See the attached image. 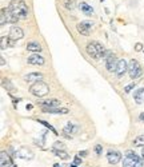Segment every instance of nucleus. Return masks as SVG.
Masks as SVG:
<instances>
[{
    "mask_svg": "<svg viewBox=\"0 0 144 167\" xmlns=\"http://www.w3.org/2000/svg\"><path fill=\"white\" fill-rule=\"evenodd\" d=\"M0 167H13V163H12L10 154L5 151L0 152Z\"/></svg>",
    "mask_w": 144,
    "mask_h": 167,
    "instance_id": "nucleus-16",
    "label": "nucleus"
},
{
    "mask_svg": "<svg viewBox=\"0 0 144 167\" xmlns=\"http://www.w3.org/2000/svg\"><path fill=\"white\" fill-rule=\"evenodd\" d=\"M15 157H18V158H22V159H27V160H32L33 159V152L31 151L28 147H20L18 151H16V154H15Z\"/></svg>",
    "mask_w": 144,
    "mask_h": 167,
    "instance_id": "nucleus-11",
    "label": "nucleus"
},
{
    "mask_svg": "<svg viewBox=\"0 0 144 167\" xmlns=\"http://www.w3.org/2000/svg\"><path fill=\"white\" fill-rule=\"evenodd\" d=\"M27 63L31 66H43L45 63V59L42 55H39V54H33V55L28 56Z\"/></svg>",
    "mask_w": 144,
    "mask_h": 167,
    "instance_id": "nucleus-15",
    "label": "nucleus"
},
{
    "mask_svg": "<svg viewBox=\"0 0 144 167\" xmlns=\"http://www.w3.org/2000/svg\"><path fill=\"white\" fill-rule=\"evenodd\" d=\"M8 8L19 20H25L28 18L30 11H28V5L25 4L24 0H11Z\"/></svg>",
    "mask_w": 144,
    "mask_h": 167,
    "instance_id": "nucleus-1",
    "label": "nucleus"
},
{
    "mask_svg": "<svg viewBox=\"0 0 144 167\" xmlns=\"http://www.w3.org/2000/svg\"><path fill=\"white\" fill-rule=\"evenodd\" d=\"M94 25H95L94 22H91V20H83V22L77 23L76 30H77V32H79L80 35L87 36V35H90V34H91Z\"/></svg>",
    "mask_w": 144,
    "mask_h": 167,
    "instance_id": "nucleus-7",
    "label": "nucleus"
},
{
    "mask_svg": "<svg viewBox=\"0 0 144 167\" xmlns=\"http://www.w3.org/2000/svg\"><path fill=\"white\" fill-rule=\"evenodd\" d=\"M127 71H128V63H127V60L125 59H119L116 68H115V75H116L117 78H122Z\"/></svg>",
    "mask_w": 144,
    "mask_h": 167,
    "instance_id": "nucleus-12",
    "label": "nucleus"
},
{
    "mask_svg": "<svg viewBox=\"0 0 144 167\" xmlns=\"http://www.w3.org/2000/svg\"><path fill=\"white\" fill-rule=\"evenodd\" d=\"M53 167H63V166H62V165H59V163H55Z\"/></svg>",
    "mask_w": 144,
    "mask_h": 167,
    "instance_id": "nucleus-37",
    "label": "nucleus"
},
{
    "mask_svg": "<svg viewBox=\"0 0 144 167\" xmlns=\"http://www.w3.org/2000/svg\"><path fill=\"white\" fill-rule=\"evenodd\" d=\"M52 152L57 158H60V159H63V160L70 159V155H68V152L65 151V150H52Z\"/></svg>",
    "mask_w": 144,
    "mask_h": 167,
    "instance_id": "nucleus-24",
    "label": "nucleus"
},
{
    "mask_svg": "<svg viewBox=\"0 0 144 167\" xmlns=\"http://www.w3.org/2000/svg\"><path fill=\"white\" fill-rule=\"evenodd\" d=\"M70 167H76V166H75V165H71V166H70Z\"/></svg>",
    "mask_w": 144,
    "mask_h": 167,
    "instance_id": "nucleus-38",
    "label": "nucleus"
},
{
    "mask_svg": "<svg viewBox=\"0 0 144 167\" xmlns=\"http://www.w3.org/2000/svg\"><path fill=\"white\" fill-rule=\"evenodd\" d=\"M0 60H1V62H0L1 67H3V66H5V59H4V56H1V57H0Z\"/></svg>",
    "mask_w": 144,
    "mask_h": 167,
    "instance_id": "nucleus-34",
    "label": "nucleus"
},
{
    "mask_svg": "<svg viewBox=\"0 0 144 167\" xmlns=\"http://www.w3.org/2000/svg\"><path fill=\"white\" fill-rule=\"evenodd\" d=\"M30 92L36 98H44L50 94V86L47 84L45 82L40 80V82L33 83L32 86L30 87Z\"/></svg>",
    "mask_w": 144,
    "mask_h": 167,
    "instance_id": "nucleus-3",
    "label": "nucleus"
},
{
    "mask_svg": "<svg viewBox=\"0 0 144 167\" xmlns=\"http://www.w3.org/2000/svg\"><path fill=\"white\" fill-rule=\"evenodd\" d=\"M107 160L109 165H117L122 160V154L117 150H109L107 152Z\"/></svg>",
    "mask_w": 144,
    "mask_h": 167,
    "instance_id": "nucleus-13",
    "label": "nucleus"
},
{
    "mask_svg": "<svg viewBox=\"0 0 144 167\" xmlns=\"http://www.w3.org/2000/svg\"><path fill=\"white\" fill-rule=\"evenodd\" d=\"M94 150H95V152H96V155H102L103 154V146L102 145H96Z\"/></svg>",
    "mask_w": 144,
    "mask_h": 167,
    "instance_id": "nucleus-30",
    "label": "nucleus"
},
{
    "mask_svg": "<svg viewBox=\"0 0 144 167\" xmlns=\"http://www.w3.org/2000/svg\"><path fill=\"white\" fill-rule=\"evenodd\" d=\"M8 36H10L13 42H18V40L23 39V36H24V31H23V28H20L19 25H12V27L10 28V34H8Z\"/></svg>",
    "mask_w": 144,
    "mask_h": 167,
    "instance_id": "nucleus-9",
    "label": "nucleus"
},
{
    "mask_svg": "<svg viewBox=\"0 0 144 167\" xmlns=\"http://www.w3.org/2000/svg\"><path fill=\"white\" fill-rule=\"evenodd\" d=\"M135 86H136V82H132L131 84L125 86V87H124V92H127V94L131 92V90H132V88H135Z\"/></svg>",
    "mask_w": 144,
    "mask_h": 167,
    "instance_id": "nucleus-29",
    "label": "nucleus"
},
{
    "mask_svg": "<svg viewBox=\"0 0 144 167\" xmlns=\"http://www.w3.org/2000/svg\"><path fill=\"white\" fill-rule=\"evenodd\" d=\"M37 122H39L40 125H44V127H47L48 130H51V131H52L55 135H59V134H57V131L55 130V128H53L52 126H51V125H50V123H48V122H45V120H42V119H37Z\"/></svg>",
    "mask_w": 144,
    "mask_h": 167,
    "instance_id": "nucleus-27",
    "label": "nucleus"
},
{
    "mask_svg": "<svg viewBox=\"0 0 144 167\" xmlns=\"http://www.w3.org/2000/svg\"><path fill=\"white\" fill-rule=\"evenodd\" d=\"M37 104L42 108H55L60 107V100L59 99H47V100H39Z\"/></svg>",
    "mask_w": 144,
    "mask_h": 167,
    "instance_id": "nucleus-14",
    "label": "nucleus"
},
{
    "mask_svg": "<svg viewBox=\"0 0 144 167\" xmlns=\"http://www.w3.org/2000/svg\"><path fill=\"white\" fill-rule=\"evenodd\" d=\"M1 86L5 88V90H7V92H10V94L16 92L15 86H13L12 82H11L10 79H7V78H3V79H1Z\"/></svg>",
    "mask_w": 144,
    "mask_h": 167,
    "instance_id": "nucleus-19",
    "label": "nucleus"
},
{
    "mask_svg": "<svg viewBox=\"0 0 144 167\" xmlns=\"http://www.w3.org/2000/svg\"><path fill=\"white\" fill-rule=\"evenodd\" d=\"M134 99H135V102H136L137 104H142V103H144V87H142V88H139V90L135 91Z\"/></svg>",
    "mask_w": 144,
    "mask_h": 167,
    "instance_id": "nucleus-22",
    "label": "nucleus"
},
{
    "mask_svg": "<svg viewBox=\"0 0 144 167\" xmlns=\"http://www.w3.org/2000/svg\"><path fill=\"white\" fill-rule=\"evenodd\" d=\"M135 50H136V51H142L143 50V44H142V43H136V44H135Z\"/></svg>",
    "mask_w": 144,
    "mask_h": 167,
    "instance_id": "nucleus-32",
    "label": "nucleus"
},
{
    "mask_svg": "<svg viewBox=\"0 0 144 167\" xmlns=\"http://www.w3.org/2000/svg\"><path fill=\"white\" fill-rule=\"evenodd\" d=\"M43 112H48V114H60V115H65L68 114V108H62V107H55V108H42Z\"/></svg>",
    "mask_w": 144,
    "mask_h": 167,
    "instance_id": "nucleus-20",
    "label": "nucleus"
},
{
    "mask_svg": "<svg viewBox=\"0 0 144 167\" xmlns=\"http://www.w3.org/2000/svg\"><path fill=\"white\" fill-rule=\"evenodd\" d=\"M143 67L140 66V63L137 62V60H135V59H132V60H129V63H128V75H129V78H131L132 80H136L137 78H140L143 75Z\"/></svg>",
    "mask_w": 144,
    "mask_h": 167,
    "instance_id": "nucleus-4",
    "label": "nucleus"
},
{
    "mask_svg": "<svg viewBox=\"0 0 144 167\" xmlns=\"http://www.w3.org/2000/svg\"><path fill=\"white\" fill-rule=\"evenodd\" d=\"M27 50L31 51V52H33V54H39V52L43 51L42 45H40L37 42H28L27 43Z\"/></svg>",
    "mask_w": 144,
    "mask_h": 167,
    "instance_id": "nucleus-21",
    "label": "nucleus"
},
{
    "mask_svg": "<svg viewBox=\"0 0 144 167\" xmlns=\"http://www.w3.org/2000/svg\"><path fill=\"white\" fill-rule=\"evenodd\" d=\"M142 158H139L136 155V152L132 151V150H128L125 152V158L123 159V167H136V163Z\"/></svg>",
    "mask_w": 144,
    "mask_h": 167,
    "instance_id": "nucleus-6",
    "label": "nucleus"
},
{
    "mask_svg": "<svg viewBox=\"0 0 144 167\" xmlns=\"http://www.w3.org/2000/svg\"><path fill=\"white\" fill-rule=\"evenodd\" d=\"M142 159L144 160V147H143V150H142Z\"/></svg>",
    "mask_w": 144,
    "mask_h": 167,
    "instance_id": "nucleus-36",
    "label": "nucleus"
},
{
    "mask_svg": "<svg viewBox=\"0 0 144 167\" xmlns=\"http://www.w3.org/2000/svg\"><path fill=\"white\" fill-rule=\"evenodd\" d=\"M0 24L4 25L5 23H11V24H16L18 23V18H16L15 15H13L12 12H11L10 8H1V11H0Z\"/></svg>",
    "mask_w": 144,
    "mask_h": 167,
    "instance_id": "nucleus-5",
    "label": "nucleus"
},
{
    "mask_svg": "<svg viewBox=\"0 0 144 167\" xmlns=\"http://www.w3.org/2000/svg\"><path fill=\"white\" fill-rule=\"evenodd\" d=\"M85 51H87L88 55L95 60H100V59H103V57H105L107 56V52H108L102 43L95 42V40L88 43L87 47H85Z\"/></svg>",
    "mask_w": 144,
    "mask_h": 167,
    "instance_id": "nucleus-2",
    "label": "nucleus"
},
{
    "mask_svg": "<svg viewBox=\"0 0 144 167\" xmlns=\"http://www.w3.org/2000/svg\"><path fill=\"white\" fill-rule=\"evenodd\" d=\"M64 7L68 11H73L76 8V0H64Z\"/></svg>",
    "mask_w": 144,
    "mask_h": 167,
    "instance_id": "nucleus-25",
    "label": "nucleus"
},
{
    "mask_svg": "<svg viewBox=\"0 0 144 167\" xmlns=\"http://www.w3.org/2000/svg\"><path fill=\"white\" fill-rule=\"evenodd\" d=\"M117 62H119V59H117L114 52H107V56H105V68H107V71L115 72Z\"/></svg>",
    "mask_w": 144,
    "mask_h": 167,
    "instance_id": "nucleus-8",
    "label": "nucleus"
},
{
    "mask_svg": "<svg viewBox=\"0 0 144 167\" xmlns=\"http://www.w3.org/2000/svg\"><path fill=\"white\" fill-rule=\"evenodd\" d=\"M139 119H140V120H142V122H144V111H143V112H142V114H140V115H139Z\"/></svg>",
    "mask_w": 144,
    "mask_h": 167,
    "instance_id": "nucleus-35",
    "label": "nucleus"
},
{
    "mask_svg": "<svg viewBox=\"0 0 144 167\" xmlns=\"http://www.w3.org/2000/svg\"><path fill=\"white\" fill-rule=\"evenodd\" d=\"M77 155H79L80 158H84V157H87V155H88V151H85V150H84V151H80Z\"/></svg>",
    "mask_w": 144,
    "mask_h": 167,
    "instance_id": "nucleus-33",
    "label": "nucleus"
},
{
    "mask_svg": "<svg viewBox=\"0 0 144 167\" xmlns=\"http://www.w3.org/2000/svg\"><path fill=\"white\" fill-rule=\"evenodd\" d=\"M134 146L135 147H143L144 146V135H139L134 139Z\"/></svg>",
    "mask_w": 144,
    "mask_h": 167,
    "instance_id": "nucleus-26",
    "label": "nucleus"
},
{
    "mask_svg": "<svg viewBox=\"0 0 144 167\" xmlns=\"http://www.w3.org/2000/svg\"><path fill=\"white\" fill-rule=\"evenodd\" d=\"M13 44H15V42L10 36H1V39H0V48H1V51H5L8 47H12Z\"/></svg>",
    "mask_w": 144,
    "mask_h": 167,
    "instance_id": "nucleus-18",
    "label": "nucleus"
},
{
    "mask_svg": "<svg viewBox=\"0 0 144 167\" xmlns=\"http://www.w3.org/2000/svg\"><path fill=\"white\" fill-rule=\"evenodd\" d=\"M77 131H79V126L68 122L67 125L64 126V128H63V136L67 138V139H71L72 135H73L75 132H77Z\"/></svg>",
    "mask_w": 144,
    "mask_h": 167,
    "instance_id": "nucleus-10",
    "label": "nucleus"
},
{
    "mask_svg": "<svg viewBox=\"0 0 144 167\" xmlns=\"http://www.w3.org/2000/svg\"><path fill=\"white\" fill-rule=\"evenodd\" d=\"M79 8H80L82 12L85 13V15H92V13H94V8H92L91 5L88 4V3H85V1H80Z\"/></svg>",
    "mask_w": 144,
    "mask_h": 167,
    "instance_id": "nucleus-23",
    "label": "nucleus"
},
{
    "mask_svg": "<svg viewBox=\"0 0 144 167\" xmlns=\"http://www.w3.org/2000/svg\"><path fill=\"white\" fill-rule=\"evenodd\" d=\"M80 163H82V158L77 155V157H75V159H73V165L77 166V165H80Z\"/></svg>",
    "mask_w": 144,
    "mask_h": 167,
    "instance_id": "nucleus-31",
    "label": "nucleus"
},
{
    "mask_svg": "<svg viewBox=\"0 0 144 167\" xmlns=\"http://www.w3.org/2000/svg\"><path fill=\"white\" fill-rule=\"evenodd\" d=\"M65 146L63 142H55L53 143V150H64Z\"/></svg>",
    "mask_w": 144,
    "mask_h": 167,
    "instance_id": "nucleus-28",
    "label": "nucleus"
},
{
    "mask_svg": "<svg viewBox=\"0 0 144 167\" xmlns=\"http://www.w3.org/2000/svg\"><path fill=\"white\" fill-rule=\"evenodd\" d=\"M42 79H43L42 72H30L24 76V80L27 83H36V82H40Z\"/></svg>",
    "mask_w": 144,
    "mask_h": 167,
    "instance_id": "nucleus-17",
    "label": "nucleus"
}]
</instances>
